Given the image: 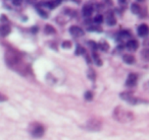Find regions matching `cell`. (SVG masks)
<instances>
[{
    "label": "cell",
    "instance_id": "cell-9",
    "mask_svg": "<svg viewBox=\"0 0 149 140\" xmlns=\"http://www.w3.org/2000/svg\"><path fill=\"white\" fill-rule=\"evenodd\" d=\"M126 46H127V48H128V50H130V51H136L139 47V44L135 39H131L127 42Z\"/></svg>",
    "mask_w": 149,
    "mask_h": 140
},
{
    "label": "cell",
    "instance_id": "cell-8",
    "mask_svg": "<svg viewBox=\"0 0 149 140\" xmlns=\"http://www.w3.org/2000/svg\"><path fill=\"white\" fill-rule=\"evenodd\" d=\"M137 33H138V35L140 36V37H142V38L146 37V36L149 34L148 25H145V23H143V25H140L138 27V29H137Z\"/></svg>",
    "mask_w": 149,
    "mask_h": 140
},
{
    "label": "cell",
    "instance_id": "cell-26",
    "mask_svg": "<svg viewBox=\"0 0 149 140\" xmlns=\"http://www.w3.org/2000/svg\"><path fill=\"white\" fill-rule=\"evenodd\" d=\"M142 55H143V57H144L145 59H148V58H149V50L148 49L145 50V51L142 53Z\"/></svg>",
    "mask_w": 149,
    "mask_h": 140
},
{
    "label": "cell",
    "instance_id": "cell-22",
    "mask_svg": "<svg viewBox=\"0 0 149 140\" xmlns=\"http://www.w3.org/2000/svg\"><path fill=\"white\" fill-rule=\"evenodd\" d=\"M61 47L63 48V49H70V48H72V43H70V41H64L63 43L61 44Z\"/></svg>",
    "mask_w": 149,
    "mask_h": 140
},
{
    "label": "cell",
    "instance_id": "cell-19",
    "mask_svg": "<svg viewBox=\"0 0 149 140\" xmlns=\"http://www.w3.org/2000/svg\"><path fill=\"white\" fill-rule=\"evenodd\" d=\"M37 11H38V13H39V14L43 17V19H47V17H48V13L45 12V11H44L43 9L40 8V7H37Z\"/></svg>",
    "mask_w": 149,
    "mask_h": 140
},
{
    "label": "cell",
    "instance_id": "cell-15",
    "mask_svg": "<svg viewBox=\"0 0 149 140\" xmlns=\"http://www.w3.org/2000/svg\"><path fill=\"white\" fill-rule=\"evenodd\" d=\"M131 10H132V12L134 13V14H138L141 11V7L139 6L137 3H133V4L131 5Z\"/></svg>",
    "mask_w": 149,
    "mask_h": 140
},
{
    "label": "cell",
    "instance_id": "cell-16",
    "mask_svg": "<svg viewBox=\"0 0 149 140\" xmlns=\"http://www.w3.org/2000/svg\"><path fill=\"white\" fill-rule=\"evenodd\" d=\"M98 49H100L101 51H107L108 49H109V45H108L107 43H105V42H102V43L98 44Z\"/></svg>",
    "mask_w": 149,
    "mask_h": 140
},
{
    "label": "cell",
    "instance_id": "cell-6",
    "mask_svg": "<svg viewBox=\"0 0 149 140\" xmlns=\"http://www.w3.org/2000/svg\"><path fill=\"white\" fill-rule=\"evenodd\" d=\"M137 80H138V75L135 74V73H130L126 80V86L128 87H133L136 85Z\"/></svg>",
    "mask_w": 149,
    "mask_h": 140
},
{
    "label": "cell",
    "instance_id": "cell-28",
    "mask_svg": "<svg viewBox=\"0 0 149 140\" xmlns=\"http://www.w3.org/2000/svg\"><path fill=\"white\" fill-rule=\"evenodd\" d=\"M26 1H27L28 3H30V4H35L38 0H26Z\"/></svg>",
    "mask_w": 149,
    "mask_h": 140
},
{
    "label": "cell",
    "instance_id": "cell-12",
    "mask_svg": "<svg viewBox=\"0 0 149 140\" xmlns=\"http://www.w3.org/2000/svg\"><path fill=\"white\" fill-rule=\"evenodd\" d=\"M123 60H124V62L126 64H129V65H132V64H134L135 62H136V59H135L134 56L132 55H124V57H123Z\"/></svg>",
    "mask_w": 149,
    "mask_h": 140
},
{
    "label": "cell",
    "instance_id": "cell-29",
    "mask_svg": "<svg viewBox=\"0 0 149 140\" xmlns=\"http://www.w3.org/2000/svg\"><path fill=\"white\" fill-rule=\"evenodd\" d=\"M137 1H145V0H137Z\"/></svg>",
    "mask_w": 149,
    "mask_h": 140
},
{
    "label": "cell",
    "instance_id": "cell-23",
    "mask_svg": "<svg viewBox=\"0 0 149 140\" xmlns=\"http://www.w3.org/2000/svg\"><path fill=\"white\" fill-rule=\"evenodd\" d=\"M120 37L122 38V39L127 38V37H130V33H129V31H122L120 33Z\"/></svg>",
    "mask_w": 149,
    "mask_h": 140
},
{
    "label": "cell",
    "instance_id": "cell-2",
    "mask_svg": "<svg viewBox=\"0 0 149 140\" xmlns=\"http://www.w3.org/2000/svg\"><path fill=\"white\" fill-rule=\"evenodd\" d=\"M113 118L120 123H128L134 119V115L132 112L123 109L122 107H118L113 111Z\"/></svg>",
    "mask_w": 149,
    "mask_h": 140
},
{
    "label": "cell",
    "instance_id": "cell-10",
    "mask_svg": "<svg viewBox=\"0 0 149 140\" xmlns=\"http://www.w3.org/2000/svg\"><path fill=\"white\" fill-rule=\"evenodd\" d=\"M11 29L8 25H0V36L1 37H6L10 34Z\"/></svg>",
    "mask_w": 149,
    "mask_h": 140
},
{
    "label": "cell",
    "instance_id": "cell-18",
    "mask_svg": "<svg viewBox=\"0 0 149 140\" xmlns=\"http://www.w3.org/2000/svg\"><path fill=\"white\" fill-rule=\"evenodd\" d=\"M94 23H97V25H100V23H103V15L101 14H97L95 17H94Z\"/></svg>",
    "mask_w": 149,
    "mask_h": 140
},
{
    "label": "cell",
    "instance_id": "cell-13",
    "mask_svg": "<svg viewBox=\"0 0 149 140\" xmlns=\"http://www.w3.org/2000/svg\"><path fill=\"white\" fill-rule=\"evenodd\" d=\"M106 23H107L108 25H114L116 23V17H114V15L112 14L111 12L108 13L107 16H106Z\"/></svg>",
    "mask_w": 149,
    "mask_h": 140
},
{
    "label": "cell",
    "instance_id": "cell-25",
    "mask_svg": "<svg viewBox=\"0 0 149 140\" xmlns=\"http://www.w3.org/2000/svg\"><path fill=\"white\" fill-rule=\"evenodd\" d=\"M7 101V97L4 95L3 93H0V103H2V102H6Z\"/></svg>",
    "mask_w": 149,
    "mask_h": 140
},
{
    "label": "cell",
    "instance_id": "cell-11",
    "mask_svg": "<svg viewBox=\"0 0 149 140\" xmlns=\"http://www.w3.org/2000/svg\"><path fill=\"white\" fill-rule=\"evenodd\" d=\"M83 15L85 17H90L93 13V6L91 4H86L85 6L83 7Z\"/></svg>",
    "mask_w": 149,
    "mask_h": 140
},
{
    "label": "cell",
    "instance_id": "cell-3",
    "mask_svg": "<svg viewBox=\"0 0 149 140\" xmlns=\"http://www.w3.org/2000/svg\"><path fill=\"white\" fill-rule=\"evenodd\" d=\"M29 131L30 134L32 135V137L34 138H41L44 135V133H45V129H44L43 126L39 123H36V122L30 125Z\"/></svg>",
    "mask_w": 149,
    "mask_h": 140
},
{
    "label": "cell",
    "instance_id": "cell-20",
    "mask_svg": "<svg viewBox=\"0 0 149 140\" xmlns=\"http://www.w3.org/2000/svg\"><path fill=\"white\" fill-rule=\"evenodd\" d=\"M84 97H85V100H86V101H88V102L92 101V99H93V93H92L91 91H86Z\"/></svg>",
    "mask_w": 149,
    "mask_h": 140
},
{
    "label": "cell",
    "instance_id": "cell-1",
    "mask_svg": "<svg viewBox=\"0 0 149 140\" xmlns=\"http://www.w3.org/2000/svg\"><path fill=\"white\" fill-rule=\"evenodd\" d=\"M5 61H6L8 67L19 72V74H27L29 67H28L27 63L24 62L23 57L17 51H13V50L7 51L6 54H5Z\"/></svg>",
    "mask_w": 149,
    "mask_h": 140
},
{
    "label": "cell",
    "instance_id": "cell-14",
    "mask_svg": "<svg viewBox=\"0 0 149 140\" xmlns=\"http://www.w3.org/2000/svg\"><path fill=\"white\" fill-rule=\"evenodd\" d=\"M44 32H45L46 35H53V34H55V29H54L52 25H47L45 27V29H44Z\"/></svg>",
    "mask_w": 149,
    "mask_h": 140
},
{
    "label": "cell",
    "instance_id": "cell-4",
    "mask_svg": "<svg viewBox=\"0 0 149 140\" xmlns=\"http://www.w3.org/2000/svg\"><path fill=\"white\" fill-rule=\"evenodd\" d=\"M102 127V122L101 120L97 119V118H93V119H90L89 121L86 124V128H87L89 131L97 132L101 129Z\"/></svg>",
    "mask_w": 149,
    "mask_h": 140
},
{
    "label": "cell",
    "instance_id": "cell-17",
    "mask_svg": "<svg viewBox=\"0 0 149 140\" xmlns=\"http://www.w3.org/2000/svg\"><path fill=\"white\" fill-rule=\"evenodd\" d=\"M92 56H93L94 62H95L96 65H97V66H102V61H101V59H100V58L98 57V55L95 53V52H94V53L92 54Z\"/></svg>",
    "mask_w": 149,
    "mask_h": 140
},
{
    "label": "cell",
    "instance_id": "cell-5",
    "mask_svg": "<svg viewBox=\"0 0 149 140\" xmlns=\"http://www.w3.org/2000/svg\"><path fill=\"white\" fill-rule=\"evenodd\" d=\"M120 97L124 101H126L127 103L131 104V105H136V104L139 103V100L137 97H135L131 93H120Z\"/></svg>",
    "mask_w": 149,
    "mask_h": 140
},
{
    "label": "cell",
    "instance_id": "cell-27",
    "mask_svg": "<svg viewBox=\"0 0 149 140\" xmlns=\"http://www.w3.org/2000/svg\"><path fill=\"white\" fill-rule=\"evenodd\" d=\"M23 2V0H13V3L15 5V6H19Z\"/></svg>",
    "mask_w": 149,
    "mask_h": 140
},
{
    "label": "cell",
    "instance_id": "cell-21",
    "mask_svg": "<svg viewBox=\"0 0 149 140\" xmlns=\"http://www.w3.org/2000/svg\"><path fill=\"white\" fill-rule=\"evenodd\" d=\"M76 54H77V55H80V54H82V55H85L86 54V51H85V49H84V48H82L81 46H79L78 45L77 46V50H76Z\"/></svg>",
    "mask_w": 149,
    "mask_h": 140
},
{
    "label": "cell",
    "instance_id": "cell-7",
    "mask_svg": "<svg viewBox=\"0 0 149 140\" xmlns=\"http://www.w3.org/2000/svg\"><path fill=\"white\" fill-rule=\"evenodd\" d=\"M70 35L74 38L82 37V36L84 35V31L80 27H77V25H72V27H70Z\"/></svg>",
    "mask_w": 149,
    "mask_h": 140
},
{
    "label": "cell",
    "instance_id": "cell-24",
    "mask_svg": "<svg viewBox=\"0 0 149 140\" xmlns=\"http://www.w3.org/2000/svg\"><path fill=\"white\" fill-rule=\"evenodd\" d=\"M88 76H89V78L91 79V80H95V72H94L92 69L89 70V74H88Z\"/></svg>",
    "mask_w": 149,
    "mask_h": 140
}]
</instances>
